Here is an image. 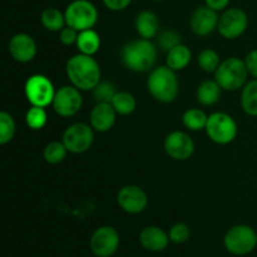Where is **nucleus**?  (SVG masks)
<instances>
[{
  "label": "nucleus",
  "mask_w": 257,
  "mask_h": 257,
  "mask_svg": "<svg viewBox=\"0 0 257 257\" xmlns=\"http://www.w3.org/2000/svg\"><path fill=\"white\" fill-rule=\"evenodd\" d=\"M68 79L79 90H93L100 82L102 72L97 60L92 55L79 53L68 59L65 65Z\"/></svg>",
  "instance_id": "obj_1"
},
{
  "label": "nucleus",
  "mask_w": 257,
  "mask_h": 257,
  "mask_svg": "<svg viewBox=\"0 0 257 257\" xmlns=\"http://www.w3.org/2000/svg\"><path fill=\"white\" fill-rule=\"evenodd\" d=\"M157 48L150 39L132 40L120 50V60L127 69L146 73L153 69L157 62Z\"/></svg>",
  "instance_id": "obj_2"
},
{
  "label": "nucleus",
  "mask_w": 257,
  "mask_h": 257,
  "mask_svg": "<svg viewBox=\"0 0 257 257\" xmlns=\"http://www.w3.org/2000/svg\"><path fill=\"white\" fill-rule=\"evenodd\" d=\"M147 88L151 95L158 102H173L180 92L177 74L167 65L153 68L147 79Z\"/></svg>",
  "instance_id": "obj_3"
},
{
  "label": "nucleus",
  "mask_w": 257,
  "mask_h": 257,
  "mask_svg": "<svg viewBox=\"0 0 257 257\" xmlns=\"http://www.w3.org/2000/svg\"><path fill=\"white\" fill-rule=\"evenodd\" d=\"M248 70L245 60L231 57L222 60L215 73V80L223 90H238L247 82Z\"/></svg>",
  "instance_id": "obj_4"
},
{
  "label": "nucleus",
  "mask_w": 257,
  "mask_h": 257,
  "mask_svg": "<svg viewBox=\"0 0 257 257\" xmlns=\"http://www.w3.org/2000/svg\"><path fill=\"white\" fill-rule=\"evenodd\" d=\"M64 15L68 27L78 32L93 29L98 22V10L89 0H74L68 5Z\"/></svg>",
  "instance_id": "obj_5"
},
{
  "label": "nucleus",
  "mask_w": 257,
  "mask_h": 257,
  "mask_svg": "<svg viewBox=\"0 0 257 257\" xmlns=\"http://www.w3.org/2000/svg\"><path fill=\"white\" fill-rule=\"evenodd\" d=\"M223 243L226 250L232 255H248L257 246V233L251 226L236 225L226 232Z\"/></svg>",
  "instance_id": "obj_6"
},
{
  "label": "nucleus",
  "mask_w": 257,
  "mask_h": 257,
  "mask_svg": "<svg viewBox=\"0 0 257 257\" xmlns=\"http://www.w3.org/2000/svg\"><path fill=\"white\" fill-rule=\"evenodd\" d=\"M205 131L212 142L217 145H228L233 142L237 136V123L227 113L215 112L208 115Z\"/></svg>",
  "instance_id": "obj_7"
},
{
  "label": "nucleus",
  "mask_w": 257,
  "mask_h": 257,
  "mask_svg": "<svg viewBox=\"0 0 257 257\" xmlns=\"http://www.w3.org/2000/svg\"><path fill=\"white\" fill-rule=\"evenodd\" d=\"M57 90L48 77L43 74L30 75L24 85V93L28 102L37 107H48L53 103Z\"/></svg>",
  "instance_id": "obj_8"
},
{
  "label": "nucleus",
  "mask_w": 257,
  "mask_h": 257,
  "mask_svg": "<svg viewBox=\"0 0 257 257\" xmlns=\"http://www.w3.org/2000/svg\"><path fill=\"white\" fill-rule=\"evenodd\" d=\"M92 125L87 123H74L70 124L63 133V143L67 150L74 155L84 153L92 147L94 141V132Z\"/></svg>",
  "instance_id": "obj_9"
},
{
  "label": "nucleus",
  "mask_w": 257,
  "mask_h": 257,
  "mask_svg": "<svg viewBox=\"0 0 257 257\" xmlns=\"http://www.w3.org/2000/svg\"><path fill=\"white\" fill-rule=\"evenodd\" d=\"M248 17L241 8L223 10L220 17L217 30L225 39L233 40L240 38L247 30Z\"/></svg>",
  "instance_id": "obj_10"
},
{
  "label": "nucleus",
  "mask_w": 257,
  "mask_h": 257,
  "mask_svg": "<svg viewBox=\"0 0 257 257\" xmlns=\"http://www.w3.org/2000/svg\"><path fill=\"white\" fill-rule=\"evenodd\" d=\"M82 90L74 85H64L55 92L52 107L58 115L64 118L77 114L83 105Z\"/></svg>",
  "instance_id": "obj_11"
},
{
  "label": "nucleus",
  "mask_w": 257,
  "mask_h": 257,
  "mask_svg": "<svg viewBox=\"0 0 257 257\" xmlns=\"http://www.w3.org/2000/svg\"><path fill=\"white\" fill-rule=\"evenodd\" d=\"M89 246L94 256H113L119 247V233L112 226H102L93 232Z\"/></svg>",
  "instance_id": "obj_12"
},
{
  "label": "nucleus",
  "mask_w": 257,
  "mask_h": 257,
  "mask_svg": "<svg viewBox=\"0 0 257 257\" xmlns=\"http://www.w3.org/2000/svg\"><path fill=\"white\" fill-rule=\"evenodd\" d=\"M165 151L172 160L187 161L195 152V143L186 132L173 131L166 137Z\"/></svg>",
  "instance_id": "obj_13"
},
{
  "label": "nucleus",
  "mask_w": 257,
  "mask_h": 257,
  "mask_svg": "<svg viewBox=\"0 0 257 257\" xmlns=\"http://www.w3.org/2000/svg\"><path fill=\"white\" fill-rule=\"evenodd\" d=\"M118 206L124 212L137 215L143 212L148 205V197L145 191L135 185H128L120 188L117 195Z\"/></svg>",
  "instance_id": "obj_14"
},
{
  "label": "nucleus",
  "mask_w": 257,
  "mask_h": 257,
  "mask_svg": "<svg viewBox=\"0 0 257 257\" xmlns=\"http://www.w3.org/2000/svg\"><path fill=\"white\" fill-rule=\"evenodd\" d=\"M218 22H220L218 12L205 5V7H198L192 13L190 25L196 35L206 37V35L211 34L215 29H217Z\"/></svg>",
  "instance_id": "obj_15"
},
{
  "label": "nucleus",
  "mask_w": 257,
  "mask_h": 257,
  "mask_svg": "<svg viewBox=\"0 0 257 257\" xmlns=\"http://www.w3.org/2000/svg\"><path fill=\"white\" fill-rule=\"evenodd\" d=\"M8 49L14 60L19 63H29L37 55V43L27 33H18L10 38Z\"/></svg>",
  "instance_id": "obj_16"
},
{
  "label": "nucleus",
  "mask_w": 257,
  "mask_h": 257,
  "mask_svg": "<svg viewBox=\"0 0 257 257\" xmlns=\"http://www.w3.org/2000/svg\"><path fill=\"white\" fill-rule=\"evenodd\" d=\"M117 112L110 103H97L90 112V125L97 132H107L114 125Z\"/></svg>",
  "instance_id": "obj_17"
},
{
  "label": "nucleus",
  "mask_w": 257,
  "mask_h": 257,
  "mask_svg": "<svg viewBox=\"0 0 257 257\" xmlns=\"http://www.w3.org/2000/svg\"><path fill=\"white\" fill-rule=\"evenodd\" d=\"M170 241L168 233L157 226H148L140 233V242L142 247L152 252H160L167 248Z\"/></svg>",
  "instance_id": "obj_18"
},
{
  "label": "nucleus",
  "mask_w": 257,
  "mask_h": 257,
  "mask_svg": "<svg viewBox=\"0 0 257 257\" xmlns=\"http://www.w3.org/2000/svg\"><path fill=\"white\" fill-rule=\"evenodd\" d=\"M135 27L141 38L151 40L158 34L160 19H158L157 14L152 10H142L136 17Z\"/></svg>",
  "instance_id": "obj_19"
},
{
  "label": "nucleus",
  "mask_w": 257,
  "mask_h": 257,
  "mask_svg": "<svg viewBox=\"0 0 257 257\" xmlns=\"http://www.w3.org/2000/svg\"><path fill=\"white\" fill-rule=\"evenodd\" d=\"M221 90L222 88L220 87L216 80H203L196 90V98L200 104L210 107V105L216 104L221 97Z\"/></svg>",
  "instance_id": "obj_20"
},
{
  "label": "nucleus",
  "mask_w": 257,
  "mask_h": 257,
  "mask_svg": "<svg viewBox=\"0 0 257 257\" xmlns=\"http://www.w3.org/2000/svg\"><path fill=\"white\" fill-rule=\"evenodd\" d=\"M191 59H192L191 49L187 45L181 43L180 45H177L167 53L166 63H167V67H170L175 72H178V70L187 68L191 63Z\"/></svg>",
  "instance_id": "obj_21"
},
{
  "label": "nucleus",
  "mask_w": 257,
  "mask_h": 257,
  "mask_svg": "<svg viewBox=\"0 0 257 257\" xmlns=\"http://www.w3.org/2000/svg\"><path fill=\"white\" fill-rule=\"evenodd\" d=\"M75 45H77L79 53L85 55H92L93 57L95 53H98V50L100 48V37L93 29L82 30L78 34V39Z\"/></svg>",
  "instance_id": "obj_22"
},
{
  "label": "nucleus",
  "mask_w": 257,
  "mask_h": 257,
  "mask_svg": "<svg viewBox=\"0 0 257 257\" xmlns=\"http://www.w3.org/2000/svg\"><path fill=\"white\" fill-rule=\"evenodd\" d=\"M40 22H42L43 27L49 32H60L64 25H67L64 13L54 7L43 10L42 15H40Z\"/></svg>",
  "instance_id": "obj_23"
},
{
  "label": "nucleus",
  "mask_w": 257,
  "mask_h": 257,
  "mask_svg": "<svg viewBox=\"0 0 257 257\" xmlns=\"http://www.w3.org/2000/svg\"><path fill=\"white\" fill-rule=\"evenodd\" d=\"M241 107L246 114L257 117V79L247 82L241 93Z\"/></svg>",
  "instance_id": "obj_24"
},
{
  "label": "nucleus",
  "mask_w": 257,
  "mask_h": 257,
  "mask_svg": "<svg viewBox=\"0 0 257 257\" xmlns=\"http://www.w3.org/2000/svg\"><path fill=\"white\" fill-rule=\"evenodd\" d=\"M208 115H206V113L198 108H191V109L186 110L182 117L183 125L192 132L205 130Z\"/></svg>",
  "instance_id": "obj_25"
},
{
  "label": "nucleus",
  "mask_w": 257,
  "mask_h": 257,
  "mask_svg": "<svg viewBox=\"0 0 257 257\" xmlns=\"http://www.w3.org/2000/svg\"><path fill=\"white\" fill-rule=\"evenodd\" d=\"M110 104L113 105L117 114L128 115L132 114L136 110V108H137V100H136V98L131 93L117 92Z\"/></svg>",
  "instance_id": "obj_26"
},
{
  "label": "nucleus",
  "mask_w": 257,
  "mask_h": 257,
  "mask_svg": "<svg viewBox=\"0 0 257 257\" xmlns=\"http://www.w3.org/2000/svg\"><path fill=\"white\" fill-rule=\"evenodd\" d=\"M69 151L67 150L65 145L63 143V141H53V142L48 143L44 148V160L47 161L49 165H58V163L63 162L67 157V153Z\"/></svg>",
  "instance_id": "obj_27"
},
{
  "label": "nucleus",
  "mask_w": 257,
  "mask_h": 257,
  "mask_svg": "<svg viewBox=\"0 0 257 257\" xmlns=\"http://www.w3.org/2000/svg\"><path fill=\"white\" fill-rule=\"evenodd\" d=\"M48 115L45 112V108L37 107V105H32L25 114V122L27 125L33 131H39L47 124Z\"/></svg>",
  "instance_id": "obj_28"
},
{
  "label": "nucleus",
  "mask_w": 257,
  "mask_h": 257,
  "mask_svg": "<svg viewBox=\"0 0 257 257\" xmlns=\"http://www.w3.org/2000/svg\"><path fill=\"white\" fill-rule=\"evenodd\" d=\"M15 130L17 125L12 114L5 110L0 112V145L4 146L9 143L14 138Z\"/></svg>",
  "instance_id": "obj_29"
},
{
  "label": "nucleus",
  "mask_w": 257,
  "mask_h": 257,
  "mask_svg": "<svg viewBox=\"0 0 257 257\" xmlns=\"http://www.w3.org/2000/svg\"><path fill=\"white\" fill-rule=\"evenodd\" d=\"M197 63L201 69L205 70L206 73H216V70L221 64V59L216 50L205 49L198 54Z\"/></svg>",
  "instance_id": "obj_30"
},
{
  "label": "nucleus",
  "mask_w": 257,
  "mask_h": 257,
  "mask_svg": "<svg viewBox=\"0 0 257 257\" xmlns=\"http://www.w3.org/2000/svg\"><path fill=\"white\" fill-rule=\"evenodd\" d=\"M115 93H117V90H115L113 83L107 82V80H100L97 87L93 89V97L97 103H112Z\"/></svg>",
  "instance_id": "obj_31"
},
{
  "label": "nucleus",
  "mask_w": 257,
  "mask_h": 257,
  "mask_svg": "<svg viewBox=\"0 0 257 257\" xmlns=\"http://www.w3.org/2000/svg\"><path fill=\"white\" fill-rule=\"evenodd\" d=\"M157 44L163 52L168 53L171 49L181 44V35L175 30H163L158 35Z\"/></svg>",
  "instance_id": "obj_32"
},
{
  "label": "nucleus",
  "mask_w": 257,
  "mask_h": 257,
  "mask_svg": "<svg viewBox=\"0 0 257 257\" xmlns=\"http://www.w3.org/2000/svg\"><path fill=\"white\" fill-rule=\"evenodd\" d=\"M168 236H170V240L172 241L173 243H177V245H180V243H185L190 240L191 228L188 227L186 223L177 222L170 228Z\"/></svg>",
  "instance_id": "obj_33"
},
{
  "label": "nucleus",
  "mask_w": 257,
  "mask_h": 257,
  "mask_svg": "<svg viewBox=\"0 0 257 257\" xmlns=\"http://www.w3.org/2000/svg\"><path fill=\"white\" fill-rule=\"evenodd\" d=\"M78 34L79 32L70 27H64L62 30H60V34H59V40L62 44L64 45H72L77 43L78 39Z\"/></svg>",
  "instance_id": "obj_34"
},
{
  "label": "nucleus",
  "mask_w": 257,
  "mask_h": 257,
  "mask_svg": "<svg viewBox=\"0 0 257 257\" xmlns=\"http://www.w3.org/2000/svg\"><path fill=\"white\" fill-rule=\"evenodd\" d=\"M104 7L112 12H120L124 10L132 4L133 0H102Z\"/></svg>",
  "instance_id": "obj_35"
},
{
  "label": "nucleus",
  "mask_w": 257,
  "mask_h": 257,
  "mask_svg": "<svg viewBox=\"0 0 257 257\" xmlns=\"http://www.w3.org/2000/svg\"><path fill=\"white\" fill-rule=\"evenodd\" d=\"M245 64L247 67L248 74H251L255 79H257V49L247 53L245 58Z\"/></svg>",
  "instance_id": "obj_36"
},
{
  "label": "nucleus",
  "mask_w": 257,
  "mask_h": 257,
  "mask_svg": "<svg viewBox=\"0 0 257 257\" xmlns=\"http://www.w3.org/2000/svg\"><path fill=\"white\" fill-rule=\"evenodd\" d=\"M231 0H205L206 5L211 9L216 10V12H222L226 10V8L228 7Z\"/></svg>",
  "instance_id": "obj_37"
},
{
  "label": "nucleus",
  "mask_w": 257,
  "mask_h": 257,
  "mask_svg": "<svg viewBox=\"0 0 257 257\" xmlns=\"http://www.w3.org/2000/svg\"><path fill=\"white\" fill-rule=\"evenodd\" d=\"M153 2H163V0H153Z\"/></svg>",
  "instance_id": "obj_38"
}]
</instances>
